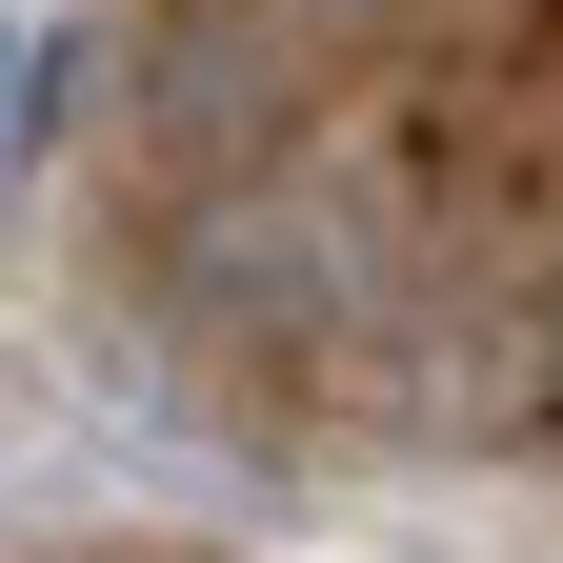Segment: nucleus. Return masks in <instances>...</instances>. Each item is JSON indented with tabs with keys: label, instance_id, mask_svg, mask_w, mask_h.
<instances>
[{
	"label": "nucleus",
	"instance_id": "obj_1",
	"mask_svg": "<svg viewBox=\"0 0 563 563\" xmlns=\"http://www.w3.org/2000/svg\"><path fill=\"white\" fill-rule=\"evenodd\" d=\"M101 81V21H0V162H41Z\"/></svg>",
	"mask_w": 563,
	"mask_h": 563
}]
</instances>
